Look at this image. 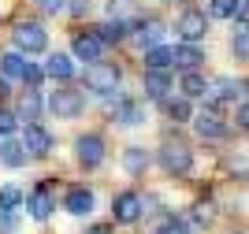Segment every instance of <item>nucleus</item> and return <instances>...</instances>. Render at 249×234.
Here are the masks:
<instances>
[{
  "label": "nucleus",
  "instance_id": "a878e982",
  "mask_svg": "<svg viewBox=\"0 0 249 234\" xmlns=\"http://www.w3.org/2000/svg\"><path fill=\"white\" fill-rule=\"evenodd\" d=\"M164 112L175 123H190L194 119V104H190V97H171V101L164 97Z\"/></svg>",
  "mask_w": 249,
  "mask_h": 234
},
{
  "label": "nucleus",
  "instance_id": "cd10ccee",
  "mask_svg": "<svg viewBox=\"0 0 249 234\" xmlns=\"http://www.w3.org/2000/svg\"><path fill=\"white\" fill-rule=\"evenodd\" d=\"M242 8H246V0H208V15L212 19H238Z\"/></svg>",
  "mask_w": 249,
  "mask_h": 234
},
{
  "label": "nucleus",
  "instance_id": "f8f14e48",
  "mask_svg": "<svg viewBox=\"0 0 249 234\" xmlns=\"http://www.w3.org/2000/svg\"><path fill=\"white\" fill-rule=\"evenodd\" d=\"M112 123H115V126H138V123H145V108H142V101H134V97H119V93H115Z\"/></svg>",
  "mask_w": 249,
  "mask_h": 234
},
{
  "label": "nucleus",
  "instance_id": "bb28decb",
  "mask_svg": "<svg viewBox=\"0 0 249 234\" xmlns=\"http://www.w3.org/2000/svg\"><path fill=\"white\" fill-rule=\"evenodd\" d=\"M26 204V194H22L15 182H4L0 186V212H19Z\"/></svg>",
  "mask_w": 249,
  "mask_h": 234
},
{
  "label": "nucleus",
  "instance_id": "0eeeda50",
  "mask_svg": "<svg viewBox=\"0 0 249 234\" xmlns=\"http://www.w3.org/2000/svg\"><path fill=\"white\" fill-rule=\"evenodd\" d=\"M175 34H178V41H190V45L205 41V34H208V15H205L201 8H186L182 15H178V22H175Z\"/></svg>",
  "mask_w": 249,
  "mask_h": 234
},
{
  "label": "nucleus",
  "instance_id": "20e7f679",
  "mask_svg": "<svg viewBox=\"0 0 249 234\" xmlns=\"http://www.w3.org/2000/svg\"><path fill=\"white\" fill-rule=\"evenodd\" d=\"M11 45L22 52V56H41L49 49V34L37 26V22H19L15 30H11Z\"/></svg>",
  "mask_w": 249,
  "mask_h": 234
},
{
  "label": "nucleus",
  "instance_id": "aec40b11",
  "mask_svg": "<svg viewBox=\"0 0 249 234\" xmlns=\"http://www.w3.org/2000/svg\"><path fill=\"white\" fill-rule=\"evenodd\" d=\"M201 60H205V52L197 45H190V41H178L175 45V67L178 71H197Z\"/></svg>",
  "mask_w": 249,
  "mask_h": 234
},
{
  "label": "nucleus",
  "instance_id": "f03ea898",
  "mask_svg": "<svg viewBox=\"0 0 249 234\" xmlns=\"http://www.w3.org/2000/svg\"><path fill=\"white\" fill-rule=\"evenodd\" d=\"M82 82L93 97H115V93H119V82H123V71L108 60H97V63H86Z\"/></svg>",
  "mask_w": 249,
  "mask_h": 234
},
{
  "label": "nucleus",
  "instance_id": "9b49d317",
  "mask_svg": "<svg viewBox=\"0 0 249 234\" xmlns=\"http://www.w3.org/2000/svg\"><path fill=\"white\" fill-rule=\"evenodd\" d=\"M22 208H26V212H30L37 223H45V219L52 216V208H56V197H52V182H41L37 190H30Z\"/></svg>",
  "mask_w": 249,
  "mask_h": 234
},
{
  "label": "nucleus",
  "instance_id": "9d476101",
  "mask_svg": "<svg viewBox=\"0 0 249 234\" xmlns=\"http://www.w3.org/2000/svg\"><path fill=\"white\" fill-rule=\"evenodd\" d=\"M190 123H194L197 138H205V142H227V138H231V126L219 119L212 108H208V112H201V115H194Z\"/></svg>",
  "mask_w": 249,
  "mask_h": 234
},
{
  "label": "nucleus",
  "instance_id": "c756f323",
  "mask_svg": "<svg viewBox=\"0 0 249 234\" xmlns=\"http://www.w3.org/2000/svg\"><path fill=\"white\" fill-rule=\"evenodd\" d=\"M22 86H26V90H41L45 86V67L26 60V67H22Z\"/></svg>",
  "mask_w": 249,
  "mask_h": 234
},
{
  "label": "nucleus",
  "instance_id": "4c0bfd02",
  "mask_svg": "<svg viewBox=\"0 0 249 234\" xmlns=\"http://www.w3.org/2000/svg\"><path fill=\"white\" fill-rule=\"evenodd\" d=\"M8 93H11V90H8V78H4V74H0V101H4V97H8Z\"/></svg>",
  "mask_w": 249,
  "mask_h": 234
},
{
  "label": "nucleus",
  "instance_id": "f3484780",
  "mask_svg": "<svg viewBox=\"0 0 249 234\" xmlns=\"http://www.w3.org/2000/svg\"><path fill=\"white\" fill-rule=\"evenodd\" d=\"M142 90H145L149 101H164L171 93V71H156V67H145L142 74Z\"/></svg>",
  "mask_w": 249,
  "mask_h": 234
},
{
  "label": "nucleus",
  "instance_id": "39448f33",
  "mask_svg": "<svg viewBox=\"0 0 249 234\" xmlns=\"http://www.w3.org/2000/svg\"><path fill=\"white\" fill-rule=\"evenodd\" d=\"M145 216V197L138 190H119L112 197V223H138Z\"/></svg>",
  "mask_w": 249,
  "mask_h": 234
},
{
  "label": "nucleus",
  "instance_id": "6ab92c4d",
  "mask_svg": "<svg viewBox=\"0 0 249 234\" xmlns=\"http://www.w3.org/2000/svg\"><path fill=\"white\" fill-rule=\"evenodd\" d=\"M45 78H56V82H71L74 78V56H63V52H52L45 60Z\"/></svg>",
  "mask_w": 249,
  "mask_h": 234
},
{
  "label": "nucleus",
  "instance_id": "412c9836",
  "mask_svg": "<svg viewBox=\"0 0 249 234\" xmlns=\"http://www.w3.org/2000/svg\"><path fill=\"white\" fill-rule=\"evenodd\" d=\"M142 63H145V67H156V71H171V67H175V49L153 45V49L142 52Z\"/></svg>",
  "mask_w": 249,
  "mask_h": 234
},
{
  "label": "nucleus",
  "instance_id": "1a4fd4ad",
  "mask_svg": "<svg viewBox=\"0 0 249 234\" xmlns=\"http://www.w3.org/2000/svg\"><path fill=\"white\" fill-rule=\"evenodd\" d=\"M242 97V86L234 78H227V74H219V78L208 82V93H205V104L216 112V108H223V104H234Z\"/></svg>",
  "mask_w": 249,
  "mask_h": 234
},
{
  "label": "nucleus",
  "instance_id": "dca6fc26",
  "mask_svg": "<svg viewBox=\"0 0 249 234\" xmlns=\"http://www.w3.org/2000/svg\"><path fill=\"white\" fill-rule=\"evenodd\" d=\"M41 112H45L41 90H22L19 101H15V115H19V123H41Z\"/></svg>",
  "mask_w": 249,
  "mask_h": 234
},
{
  "label": "nucleus",
  "instance_id": "2eb2a0df",
  "mask_svg": "<svg viewBox=\"0 0 249 234\" xmlns=\"http://www.w3.org/2000/svg\"><path fill=\"white\" fill-rule=\"evenodd\" d=\"M97 208V197L89 186H71L67 194H63V212H71V216H93Z\"/></svg>",
  "mask_w": 249,
  "mask_h": 234
},
{
  "label": "nucleus",
  "instance_id": "c9c22d12",
  "mask_svg": "<svg viewBox=\"0 0 249 234\" xmlns=\"http://www.w3.org/2000/svg\"><path fill=\"white\" fill-rule=\"evenodd\" d=\"M67 11L82 15V11H89V0H67Z\"/></svg>",
  "mask_w": 249,
  "mask_h": 234
},
{
  "label": "nucleus",
  "instance_id": "393cba45",
  "mask_svg": "<svg viewBox=\"0 0 249 234\" xmlns=\"http://www.w3.org/2000/svg\"><path fill=\"white\" fill-rule=\"evenodd\" d=\"M134 37L142 41V49H153V45H160V37H164V26H160L156 19L134 22Z\"/></svg>",
  "mask_w": 249,
  "mask_h": 234
},
{
  "label": "nucleus",
  "instance_id": "f257e3e1",
  "mask_svg": "<svg viewBox=\"0 0 249 234\" xmlns=\"http://www.w3.org/2000/svg\"><path fill=\"white\" fill-rule=\"evenodd\" d=\"M156 163H160L164 175H171V179H186V175L194 171V149H190V142H182V138H164L160 149H156Z\"/></svg>",
  "mask_w": 249,
  "mask_h": 234
},
{
  "label": "nucleus",
  "instance_id": "f704fd0d",
  "mask_svg": "<svg viewBox=\"0 0 249 234\" xmlns=\"http://www.w3.org/2000/svg\"><path fill=\"white\" fill-rule=\"evenodd\" d=\"M234 123H238L242 130L249 134V101H242V104H238V112H234Z\"/></svg>",
  "mask_w": 249,
  "mask_h": 234
},
{
  "label": "nucleus",
  "instance_id": "423d86ee",
  "mask_svg": "<svg viewBox=\"0 0 249 234\" xmlns=\"http://www.w3.org/2000/svg\"><path fill=\"white\" fill-rule=\"evenodd\" d=\"M19 138H22V145H26L30 160H45V156L56 149V134H52L45 123H26V130H22Z\"/></svg>",
  "mask_w": 249,
  "mask_h": 234
},
{
  "label": "nucleus",
  "instance_id": "7c9ffc66",
  "mask_svg": "<svg viewBox=\"0 0 249 234\" xmlns=\"http://www.w3.org/2000/svg\"><path fill=\"white\" fill-rule=\"evenodd\" d=\"M190 219H194V223H197V227H208V223H212V219H216V208H212V204H208V201H197V204H194V208H190Z\"/></svg>",
  "mask_w": 249,
  "mask_h": 234
},
{
  "label": "nucleus",
  "instance_id": "4be33fe9",
  "mask_svg": "<svg viewBox=\"0 0 249 234\" xmlns=\"http://www.w3.org/2000/svg\"><path fill=\"white\" fill-rule=\"evenodd\" d=\"M178 90H182V97H190V101H201V97L208 93V78L201 71H182Z\"/></svg>",
  "mask_w": 249,
  "mask_h": 234
},
{
  "label": "nucleus",
  "instance_id": "2f4dec72",
  "mask_svg": "<svg viewBox=\"0 0 249 234\" xmlns=\"http://www.w3.org/2000/svg\"><path fill=\"white\" fill-rule=\"evenodd\" d=\"M11 134H19V115L0 108V138H11Z\"/></svg>",
  "mask_w": 249,
  "mask_h": 234
},
{
  "label": "nucleus",
  "instance_id": "e433bc0d",
  "mask_svg": "<svg viewBox=\"0 0 249 234\" xmlns=\"http://www.w3.org/2000/svg\"><path fill=\"white\" fill-rule=\"evenodd\" d=\"M86 234H112V227H104V223H101V227H89Z\"/></svg>",
  "mask_w": 249,
  "mask_h": 234
},
{
  "label": "nucleus",
  "instance_id": "b1692460",
  "mask_svg": "<svg viewBox=\"0 0 249 234\" xmlns=\"http://www.w3.org/2000/svg\"><path fill=\"white\" fill-rule=\"evenodd\" d=\"M149 234H190V223L182 216H175V212H164L153 227H149Z\"/></svg>",
  "mask_w": 249,
  "mask_h": 234
},
{
  "label": "nucleus",
  "instance_id": "a211bd4d",
  "mask_svg": "<svg viewBox=\"0 0 249 234\" xmlns=\"http://www.w3.org/2000/svg\"><path fill=\"white\" fill-rule=\"evenodd\" d=\"M149 163H153V153L145 145H126L123 149V171L126 175H145Z\"/></svg>",
  "mask_w": 249,
  "mask_h": 234
},
{
  "label": "nucleus",
  "instance_id": "473e14b6",
  "mask_svg": "<svg viewBox=\"0 0 249 234\" xmlns=\"http://www.w3.org/2000/svg\"><path fill=\"white\" fill-rule=\"evenodd\" d=\"M108 15L112 19H130L134 15V0H108Z\"/></svg>",
  "mask_w": 249,
  "mask_h": 234
},
{
  "label": "nucleus",
  "instance_id": "c85d7f7f",
  "mask_svg": "<svg viewBox=\"0 0 249 234\" xmlns=\"http://www.w3.org/2000/svg\"><path fill=\"white\" fill-rule=\"evenodd\" d=\"M22 67H26V56H22L19 49H11L0 56V71H4V78H22Z\"/></svg>",
  "mask_w": 249,
  "mask_h": 234
},
{
  "label": "nucleus",
  "instance_id": "4468645a",
  "mask_svg": "<svg viewBox=\"0 0 249 234\" xmlns=\"http://www.w3.org/2000/svg\"><path fill=\"white\" fill-rule=\"evenodd\" d=\"M0 163L8 167V171H19L30 163V153H26V145H22L19 134H11V138H0Z\"/></svg>",
  "mask_w": 249,
  "mask_h": 234
},
{
  "label": "nucleus",
  "instance_id": "72a5a7b5",
  "mask_svg": "<svg viewBox=\"0 0 249 234\" xmlns=\"http://www.w3.org/2000/svg\"><path fill=\"white\" fill-rule=\"evenodd\" d=\"M37 8L49 15H60V11H67V0H37Z\"/></svg>",
  "mask_w": 249,
  "mask_h": 234
},
{
  "label": "nucleus",
  "instance_id": "ddd939ff",
  "mask_svg": "<svg viewBox=\"0 0 249 234\" xmlns=\"http://www.w3.org/2000/svg\"><path fill=\"white\" fill-rule=\"evenodd\" d=\"M71 56H74V60H82V63H97V60L104 56V41L97 37L93 30L74 34V41H71Z\"/></svg>",
  "mask_w": 249,
  "mask_h": 234
},
{
  "label": "nucleus",
  "instance_id": "7ed1b4c3",
  "mask_svg": "<svg viewBox=\"0 0 249 234\" xmlns=\"http://www.w3.org/2000/svg\"><path fill=\"white\" fill-rule=\"evenodd\" d=\"M45 112H52L56 119H78V115L86 112V93L82 90H71V86H60V90L49 93Z\"/></svg>",
  "mask_w": 249,
  "mask_h": 234
},
{
  "label": "nucleus",
  "instance_id": "5701e85b",
  "mask_svg": "<svg viewBox=\"0 0 249 234\" xmlns=\"http://www.w3.org/2000/svg\"><path fill=\"white\" fill-rule=\"evenodd\" d=\"M93 34L104 41V45H119V41L130 37V26H126V19H108V22H101Z\"/></svg>",
  "mask_w": 249,
  "mask_h": 234
},
{
  "label": "nucleus",
  "instance_id": "6e6552de",
  "mask_svg": "<svg viewBox=\"0 0 249 234\" xmlns=\"http://www.w3.org/2000/svg\"><path fill=\"white\" fill-rule=\"evenodd\" d=\"M74 160L82 163L86 171H93L104 163V138L101 134H78L74 138Z\"/></svg>",
  "mask_w": 249,
  "mask_h": 234
}]
</instances>
